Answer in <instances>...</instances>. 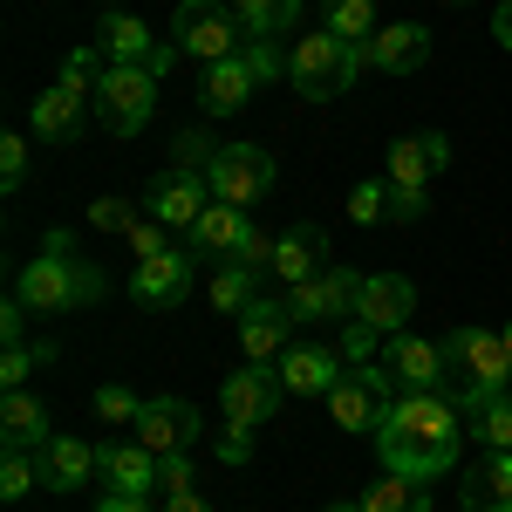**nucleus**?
Wrapping results in <instances>:
<instances>
[{
  "label": "nucleus",
  "instance_id": "f257e3e1",
  "mask_svg": "<svg viewBox=\"0 0 512 512\" xmlns=\"http://www.w3.org/2000/svg\"><path fill=\"white\" fill-rule=\"evenodd\" d=\"M465 451V410L451 390H410L390 403L383 431H376V458L383 472L403 478H444Z\"/></svg>",
  "mask_w": 512,
  "mask_h": 512
},
{
  "label": "nucleus",
  "instance_id": "f03ea898",
  "mask_svg": "<svg viewBox=\"0 0 512 512\" xmlns=\"http://www.w3.org/2000/svg\"><path fill=\"white\" fill-rule=\"evenodd\" d=\"M103 287H110L103 267H96V260H76V253H69V233H48L41 260H28L21 280H14V301H21L28 315H69V308H96Z\"/></svg>",
  "mask_w": 512,
  "mask_h": 512
},
{
  "label": "nucleus",
  "instance_id": "7ed1b4c3",
  "mask_svg": "<svg viewBox=\"0 0 512 512\" xmlns=\"http://www.w3.org/2000/svg\"><path fill=\"white\" fill-rule=\"evenodd\" d=\"M280 396H287V383H280V369H267V362H253V369H233V376L219 383V410H226L219 458H226V465H246V451H253V431H260V424H274Z\"/></svg>",
  "mask_w": 512,
  "mask_h": 512
},
{
  "label": "nucleus",
  "instance_id": "20e7f679",
  "mask_svg": "<svg viewBox=\"0 0 512 512\" xmlns=\"http://www.w3.org/2000/svg\"><path fill=\"white\" fill-rule=\"evenodd\" d=\"M444 362L458 376V410H478L485 396H499L512 383V355H506V335L499 328H451L444 335Z\"/></svg>",
  "mask_w": 512,
  "mask_h": 512
},
{
  "label": "nucleus",
  "instance_id": "39448f33",
  "mask_svg": "<svg viewBox=\"0 0 512 512\" xmlns=\"http://www.w3.org/2000/svg\"><path fill=\"white\" fill-rule=\"evenodd\" d=\"M362 69H369L362 48L342 41V35H328V28H315V35H301L287 48V82H294V96H308V103H335Z\"/></svg>",
  "mask_w": 512,
  "mask_h": 512
},
{
  "label": "nucleus",
  "instance_id": "423d86ee",
  "mask_svg": "<svg viewBox=\"0 0 512 512\" xmlns=\"http://www.w3.org/2000/svg\"><path fill=\"white\" fill-rule=\"evenodd\" d=\"M171 41H178V55H192L198 69H212V62H233L246 48V21L233 7H219V0H178Z\"/></svg>",
  "mask_w": 512,
  "mask_h": 512
},
{
  "label": "nucleus",
  "instance_id": "0eeeda50",
  "mask_svg": "<svg viewBox=\"0 0 512 512\" xmlns=\"http://www.w3.org/2000/svg\"><path fill=\"white\" fill-rule=\"evenodd\" d=\"M158 82L151 69H137V62H110V76L96 82V123L110 130V137H137L151 110H158Z\"/></svg>",
  "mask_w": 512,
  "mask_h": 512
},
{
  "label": "nucleus",
  "instance_id": "6e6552de",
  "mask_svg": "<svg viewBox=\"0 0 512 512\" xmlns=\"http://www.w3.org/2000/svg\"><path fill=\"white\" fill-rule=\"evenodd\" d=\"M396 383H390V369L383 362H369V369H349L335 390H328V417H335V431H349V437H376L383 431V417H390V403H396Z\"/></svg>",
  "mask_w": 512,
  "mask_h": 512
},
{
  "label": "nucleus",
  "instance_id": "1a4fd4ad",
  "mask_svg": "<svg viewBox=\"0 0 512 512\" xmlns=\"http://www.w3.org/2000/svg\"><path fill=\"white\" fill-rule=\"evenodd\" d=\"M274 178V151H260V144H219V158L205 171L212 198H226V205H260L274 192Z\"/></svg>",
  "mask_w": 512,
  "mask_h": 512
},
{
  "label": "nucleus",
  "instance_id": "9d476101",
  "mask_svg": "<svg viewBox=\"0 0 512 512\" xmlns=\"http://www.w3.org/2000/svg\"><path fill=\"white\" fill-rule=\"evenodd\" d=\"M130 437H137L144 451H158V458H178V451H192L198 437H205V417H198L185 396H151V403L137 410Z\"/></svg>",
  "mask_w": 512,
  "mask_h": 512
},
{
  "label": "nucleus",
  "instance_id": "9b49d317",
  "mask_svg": "<svg viewBox=\"0 0 512 512\" xmlns=\"http://www.w3.org/2000/svg\"><path fill=\"white\" fill-rule=\"evenodd\" d=\"M89 110H96V96L76 89V82H48L35 96V110H28V130H35L41 144H76L82 130H89Z\"/></svg>",
  "mask_w": 512,
  "mask_h": 512
},
{
  "label": "nucleus",
  "instance_id": "f8f14e48",
  "mask_svg": "<svg viewBox=\"0 0 512 512\" xmlns=\"http://www.w3.org/2000/svg\"><path fill=\"white\" fill-rule=\"evenodd\" d=\"M383 369H390V383L403 396L410 390H444V376H451V362H444V342H424V335H390V349H383Z\"/></svg>",
  "mask_w": 512,
  "mask_h": 512
},
{
  "label": "nucleus",
  "instance_id": "ddd939ff",
  "mask_svg": "<svg viewBox=\"0 0 512 512\" xmlns=\"http://www.w3.org/2000/svg\"><path fill=\"white\" fill-rule=\"evenodd\" d=\"M192 260L198 253H185V246H164V253H151V260H137L130 294H137L144 308H178V301L192 294Z\"/></svg>",
  "mask_w": 512,
  "mask_h": 512
},
{
  "label": "nucleus",
  "instance_id": "4468645a",
  "mask_svg": "<svg viewBox=\"0 0 512 512\" xmlns=\"http://www.w3.org/2000/svg\"><path fill=\"white\" fill-rule=\"evenodd\" d=\"M274 369H280V383H287V396H328L349 376V355L328 349V342H301V349L280 355Z\"/></svg>",
  "mask_w": 512,
  "mask_h": 512
},
{
  "label": "nucleus",
  "instance_id": "2eb2a0df",
  "mask_svg": "<svg viewBox=\"0 0 512 512\" xmlns=\"http://www.w3.org/2000/svg\"><path fill=\"white\" fill-rule=\"evenodd\" d=\"M362 62L383 69V76H417V69L431 62V28H424V21H383L376 41L362 48Z\"/></svg>",
  "mask_w": 512,
  "mask_h": 512
},
{
  "label": "nucleus",
  "instance_id": "dca6fc26",
  "mask_svg": "<svg viewBox=\"0 0 512 512\" xmlns=\"http://www.w3.org/2000/svg\"><path fill=\"white\" fill-rule=\"evenodd\" d=\"M205 198H212V185H205L198 171L164 164L158 178H151V198H144V205H151V219H158V226H185V233H192V219L205 212Z\"/></svg>",
  "mask_w": 512,
  "mask_h": 512
},
{
  "label": "nucleus",
  "instance_id": "f3484780",
  "mask_svg": "<svg viewBox=\"0 0 512 512\" xmlns=\"http://www.w3.org/2000/svg\"><path fill=\"white\" fill-rule=\"evenodd\" d=\"M417 315V287L403 274H369L362 280V294H355V321H369V328H383V335H403V321Z\"/></svg>",
  "mask_w": 512,
  "mask_h": 512
},
{
  "label": "nucleus",
  "instance_id": "a211bd4d",
  "mask_svg": "<svg viewBox=\"0 0 512 512\" xmlns=\"http://www.w3.org/2000/svg\"><path fill=\"white\" fill-rule=\"evenodd\" d=\"M96 472L110 492H130V499H158V451H144L137 437L130 444H96Z\"/></svg>",
  "mask_w": 512,
  "mask_h": 512
},
{
  "label": "nucleus",
  "instance_id": "6ab92c4d",
  "mask_svg": "<svg viewBox=\"0 0 512 512\" xmlns=\"http://www.w3.org/2000/svg\"><path fill=\"white\" fill-rule=\"evenodd\" d=\"M444 164H451V137H444V130H424V137H396L390 158H383V171H390L383 185H417V192H424V185H431Z\"/></svg>",
  "mask_w": 512,
  "mask_h": 512
},
{
  "label": "nucleus",
  "instance_id": "aec40b11",
  "mask_svg": "<svg viewBox=\"0 0 512 512\" xmlns=\"http://www.w3.org/2000/svg\"><path fill=\"white\" fill-rule=\"evenodd\" d=\"M287 335H294V308H287V301H253V308L239 315V349H246V362H267V369H274L280 355L294 349Z\"/></svg>",
  "mask_w": 512,
  "mask_h": 512
},
{
  "label": "nucleus",
  "instance_id": "412c9836",
  "mask_svg": "<svg viewBox=\"0 0 512 512\" xmlns=\"http://www.w3.org/2000/svg\"><path fill=\"white\" fill-rule=\"evenodd\" d=\"M89 478H96V444H89V437L55 431L41 444V485H48V492H76Z\"/></svg>",
  "mask_w": 512,
  "mask_h": 512
},
{
  "label": "nucleus",
  "instance_id": "4be33fe9",
  "mask_svg": "<svg viewBox=\"0 0 512 512\" xmlns=\"http://www.w3.org/2000/svg\"><path fill=\"white\" fill-rule=\"evenodd\" d=\"M465 512H512V451H485L472 465V478L458 485Z\"/></svg>",
  "mask_w": 512,
  "mask_h": 512
},
{
  "label": "nucleus",
  "instance_id": "5701e85b",
  "mask_svg": "<svg viewBox=\"0 0 512 512\" xmlns=\"http://www.w3.org/2000/svg\"><path fill=\"white\" fill-rule=\"evenodd\" d=\"M321 260H328V233H321L315 219H301V226H287L274 246V274L294 287V280H315L321 274Z\"/></svg>",
  "mask_w": 512,
  "mask_h": 512
},
{
  "label": "nucleus",
  "instance_id": "b1692460",
  "mask_svg": "<svg viewBox=\"0 0 512 512\" xmlns=\"http://www.w3.org/2000/svg\"><path fill=\"white\" fill-rule=\"evenodd\" d=\"M260 82H253V69L246 62H212L205 76H198V103H205V117H233V110H246V96H253Z\"/></svg>",
  "mask_w": 512,
  "mask_h": 512
},
{
  "label": "nucleus",
  "instance_id": "393cba45",
  "mask_svg": "<svg viewBox=\"0 0 512 512\" xmlns=\"http://www.w3.org/2000/svg\"><path fill=\"white\" fill-rule=\"evenodd\" d=\"M253 233V219H246V205H226V198H212L205 212L192 219V253H239V239Z\"/></svg>",
  "mask_w": 512,
  "mask_h": 512
},
{
  "label": "nucleus",
  "instance_id": "a878e982",
  "mask_svg": "<svg viewBox=\"0 0 512 512\" xmlns=\"http://www.w3.org/2000/svg\"><path fill=\"white\" fill-rule=\"evenodd\" d=\"M0 437H7V451H41L55 431H48V410L28 390H7V403H0Z\"/></svg>",
  "mask_w": 512,
  "mask_h": 512
},
{
  "label": "nucleus",
  "instance_id": "bb28decb",
  "mask_svg": "<svg viewBox=\"0 0 512 512\" xmlns=\"http://www.w3.org/2000/svg\"><path fill=\"white\" fill-rule=\"evenodd\" d=\"M355 512H431V478L383 472L362 499H355Z\"/></svg>",
  "mask_w": 512,
  "mask_h": 512
},
{
  "label": "nucleus",
  "instance_id": "cd10ccee",
  "mask_svg": "<svg viewBox=\"0 0 512 512\" xmlns=\"http://www.w3.org/2000/svg\"><path fill=\"white\" fill-rule=\"evenodd\" d=\"M96 48H103L110 62H137V69H151V62H158L151 28H144V21H130V14H110V21H103V35H96Z\"/></svg>",
  "mask_w": 512,
  "mask_h": 512
},
{
  "label": "nucleus",
  "instance_id": "c85d7f7f",
  "mask_svg": "<svg viewBox=\"0 0 512 512\" xmlns=\"http://www.w3.org/2000/svg\"><path fill=\"white\" fill-rule=\"evenodd\" d=\"M321 28L342 35V41H355V48H369L383 21H376V0H321Z\"/></svg>",
  "mask_w": 512,
  "mask_h": 512
},
{
  "label": "nucleus",
  "instance_id": "c756f323",
  "mask_svg": "<svg viewBox=\"0 0 512 512\" xmlns=\"http://www.w3.org/2000/svg\"><path fill=\"white\" fill-rule=\"evenodd\" d=\"M465 431L478 437V451H512V390L485 396L478 410H465Z\"/></svg>",
  "mask_w": 512,
  "mask_h": 512
},
{
  "label": "nucleus",
  "instance_id": "7c9ffc66",
  "mask_svg": "<svg viewBox=\"0 0 512 512\" xmlns=\"http://www.w3.org/2000/svg\"><path fill=\"white\" fill-rule=\"evenodd\" d=\"M301 7H308V0H233V14L246 21V35H260V41L287 35V28L301 21Z\"/></svg>",
  "mask_w": 512,
  "mask_h": 512
},
{
  "label": "nucleus",
  "instance_id": "2f4dec72",
  "mask_svg": "<svg viewBox=\"0 0 512 512\" xmlns=\"http://www.w3.org/2000/svg\"><path fill=\"white\" fill-rule=\"evenodd\" d=\"M253 267H219V274H212V308H219V315H246V308H253V301H260V294H253Z\"/></svg>",
  "mask_w": 512,
  "mask_h": 512
},
{
  "label": "nucleus",
  "instance_id": "473e14b6",
  "mask_svg": "<svg viewBox=\"0 0 512 512\" xmlns=\"http://www.w3.org/2000/svg\"><path fill=\"white\" fill-rule=\"evenodd\" d=\"M287 308H294V321H342L335 315V294H328V280H294L287 287Z\"/></svg>",
  "mask_w": 512,
  "mask_h": 512
},
{
  "label": "nucleus",
  "instance_id": "72a5a7b5",
  "mask_svg": "<svg viewBox=\"0 0 512 512\" xmlns=\"http://www.w3.org/2000/svg\"><path fill=\"white\" fill-rule=\"evenodd\" d=\"M41 362H55V349H48V342H14V349L0 355V383H7V390H21Z\"/></svg>",
  "mask_w": 512,
  "mask_h": 512
},
{
  "label": "nucleus",
  "instance_id": "f704fd0d",
  "mask_svg": "<svg viewBox=\"0 0 512 512\" xmlns=\"http://www.w3.org/2000/svg\"><path fill=\"white\" fill-rule=\"evenodd\" d=\"M103 76H110V55H103V48H69V55H62V82H76L89 96H96Z\"/></svg>",
  "mask_w": 512,
  "mask_h": 512
},
{
  "label": "nucleus",
  "instance_id": "c9c22d12",
  "mask_svg": "<svg viewBox=\"0 0 512 512\" xmlns=\"http://www.w3.org/2000/svg\"><path fill=\"white\" fill-rule=\"evenodd\" d=\"M137 410H144V396H130L123 383L96 390V424H137Z\"/></svg>",
  "mask_w": 512,
  "mask_h": 512
},
{
  "label": "nucleus",
  "instance_id": "e433bc0d",
  "mask_svg": "<svg viewBox=\"0 0 512 512\" xmlns=\"http://www.w3.org/2000/svg\"><path fill=\"white\" fill-rule=\"evenodd\" d=\"M239 62L253 69V82H274V76H287V55H280L274 41H260V35H246V48H239Z\"/></svg>",
  "mask_w": 512,
  "mask_h": 512
},
{
  "label": "nucleus",
  "instance_id": "4c0bfd02",
  "mask_svg": "<svg viewBox=\"0 0 512 512\" xmlns=\"http://www.w3.org/2000/svg\"><path fill=\"white\" fill-rule=\"evenodd\" d=\"M349 219H355V226L390 219V185H376V178H369V185H355V192H349Z\"/></svg>",
  "mask_w": 512,
  "mask_h": 512
},
{
  "label": "nucleus",
  "instance_id": "58836bf2",
  "mask_svg": "<svg viewBox=\"0 0 512 512\" xmlns=\"http://www.w3.org/2000/svg\"><path fill=\"white\" fill-rule=\"evenodd\" d=\"M376 349H383V328H369V321H349V328H342V355H349V369H369Z\"/></svg>",
  "mask_w": 512,
  "mask_h": 512
},
{
  "label": "nucleus",
  "instance_id": "ea45409f",
  "mask_svg": "<svg viewBox=\"0 0 512 512\" xmlns=\"http://www.w3.org/2000/svg\"><path fill=\"white\" fill-rule=\"evenodd\" d=\"M212 158H219V144H212V137H198V130H185V137H178V151H171V164H185V171H198V178L212 171Z\"/></svg>",
  "mask_w": 512,
  "mask_h": 512
},
{
  "label": "nucleus",
  "instance_id": "a19ab883",
  "mask_svg": "<svg viewBox=\"0 0 512 512\" xmlns=\"http://www.w3.org/2000/svg\"><path fill=\"white\" fill-rule=\"evenodd\" d=\"M35 465H28V451H7V465H0V499H28V485H35Z\"/></svg>",
  "mask_w": 512,
  "mask_h": 512
},
{
  "label": "nucleus",
  "instance_id": "79ce46f5",
  "mask_svg": "<svg viewBox=\"0 0 512 512\" xmlns=\"http://www.w3.org/2000/svg\"><path fill=\"white\" fill-rule=\"evenodd\" d=\"M178 492H192V451L158 458V499H178Z\"/></svg>",
  "mask_w": 512,
  "mask_h": 512
},
{
  "label": "nucleus",
  "instance_id": "37998d69",
  "mask_svg": "<svg viewBox=\"0 0 512 512\" xmlns=\"http://www.w3.org/2000/svg\"><path fill=\"white\" fill-rule=\"evenodd\" d=\"M21 178H28V137H0V185L21 192Z\"/></svg>",
  "mask_w": 512,
  "mask_h": 512
},
{
  "label": "nucleus",
  "instance_id": "c03bdc74",
  "mask_svg": "<svg viewBox=\"0 0 512 512\" xmlns=\"http://www.w3.org/2000/svg\"><path fill=\"white\" fill-rule=\"evenodd\" d=\"M274 246H280V239H267L260 226H253V233L239 239V253H233V260H239V267H253V274H274Z\"/></svg>",
  "mask_w": 512,
  "mask_h": 512
},
{
  "label": "nucleus",
  "instance_id": "a18cd8bd",
  "mask_svg": "<svg viewBox=\"0 0 512 512\" xmlns=\"http://www.w3.org/2000/svg\"><path fill=\"white\" fill-rule=\"evenodd\" d=\"M424 212H431V198L417 192V185H390V219L396 226H417Z\"/></svg>",
  "mask_w": 512,
  "mask_h": 512
},
{
  "label": "nucleus",
  "instance_id": "49530a36",
  "mask_svg": "<svg viewBox=\"0 0 512 512\" xmlns=\"http://www.w3.org/2000/svg\"><path fill=\"white\" fill-rule=\"evenodd\" d=\"M89 219H96L103 233H130V226H137V205H123V198H96Z\"/></svg>",
  "mask_w": 512,
  "mask_h": 512
},
{
  "label": "nucleus",
  "instance_id": "de8ad7c7",
  "mask_svg": "<svg viewBox=\"0 0 512 512\" xmlns=\"http://www.w3.org/2000/svg\"><path fill=\"white\" fill-rule=\"evenodd\" d=\"M130 246H137V260L164 253V226H158V219H137V226H130Z\"/></svg>",
  "mask_w": 512,
  "mask_h": 512
},
{
  "label": "nucleus",
  "instance_id": "09e8293b",
  "mask_svg": "<svg viewBox=\"0 0 512 512\" xmlns=\"http://www.w3.org/2000/svg\"><path fill=\"white\" fill-rule=\"evenodd\" d=\"M0 335H7V349H14V342H28V308H21V301H7V315H0Z\"/></svg>",
  "mask_w": 512,
  "mask_h": 512
},
{
  "label": "nucleus",
  "instance_id": "8fccbe9b",
  "mask_svg": "<svg viewBox=\"0 0 512 512\" xmlns=\"http://www.w3.org/2000/svg\"><path fill=\"white\" fill-rule=\"evenodd\" d=\"M96 512H158V506H151V499H130V492H103Z\"/></svg>",
  "mask_w": 512,
  "mask_h": 512
},
{
  "label": "nucleus",
  "instance_id": "3c124183",
  "mask_svg": "<svg viewBox=\"0 0 512 512\" xmlns=\"http://www.w3.org/2000/svg\"><path fill=\"white\" fill-rule=\"evenodd\" d=\"M492 41L512 48V0H499V14H492Z\"/></svg>",
  "mask_w": 512,
  "mask_h": 512
},
{
  "label": "nucleus",
  "instance_id": "603ef678",
  "mask_svg": "<svg viewBox=\"0 0 512 512\" xmlns=\"http://www.w3.org/2000/svg\"><path fill=\"white\" fill-rule=\"evenodd\" d=\"M164 512H212V506H205V492H178V499H164Z\"/></svg>",
  "mask_w": 512,
  "mask_h": 512
},
{
  "label": "nucleus",
  "instance_id": "864d4df0",
  "mask_svg": "<svg viewBox=\"0 0 512 512\" xmlns=\"http://www.w3.org/2000/svg\"><path fill=\"white\" fill-rule=\"evenodd\" d=\"M499 335H506V355H512V321H506V328H499Z\"/></svg>",
  "mask_w": 512,
  "mask_h": 512
},
{
  "label": "nucleus",
  "instance_id": "5fc2aeb1",
  "mask_svg": "<svg viewBox=\"0 0 512 512\" xmlns=\"http://www.w3.org/2000/svg\"><path fill=\"white\" fill-rule=\"evenodd\" d=\"M328 512H355V506H328Z\"/></svg>",
  "mask_w": 512,
  "mask_h": 512
},
{
  "label": "nucleus",
  "instance_id": "6e6d98bb",
  "mask_svg": "<svg viewBox=\"0 0 512 512\" xmlns=\"http://www.w3.org/2000/svg\"><path fill=\"white\" fill-rule=\"evenodd\" d=\"M458 7H465V0H458Z\"/></svg>",
  "mask_w": 512,
  "mask_h": 512
},
{
  "label": "nucleus",
  "instance_id": "4d7b16f0",
  "mask_svg": "<svg viewBox=\"0 0 512 512\" xmlns=\"http://www.w3.org/2000/svg\"><path fill=\"white\" fill-rule=\"evenodd\" d=\"M110 7H117V0H110Z\"/></svg>",
  "mask_w": 512,
  "mask_h": 512
}]
</instances>
